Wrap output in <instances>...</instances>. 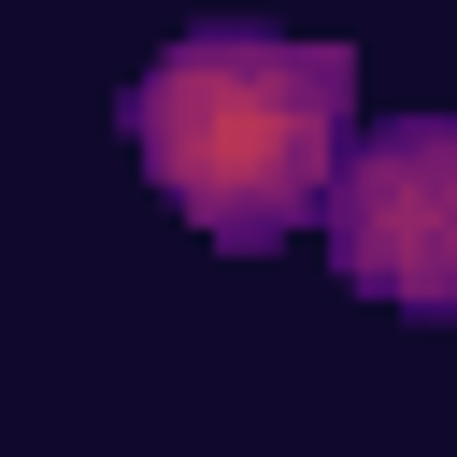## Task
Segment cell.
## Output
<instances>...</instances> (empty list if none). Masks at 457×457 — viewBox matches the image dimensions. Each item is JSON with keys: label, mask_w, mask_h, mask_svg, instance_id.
Returning a JSON list of instances; mask_svg holds the SVG:
<instances>
[{"label": "cell", "mask_w": 457, "mask_h": 457, "mask_svg": "<svg viewBox=\"0 0 457 457\" xmlns=\"http://www.w3.org/2000/svg\"><path fill=\"white\" fill-rule=\"evenodd\" d=\"M328 271L386 314H443L457 328V114H400L357 129L328 171Z\"/></svg>", "instance_id": "7a4b0ae2"}, {"label": "cell", "mask_w": 457, "mask_h": 457, "mask_svg": "<svg viewBox=\"0 0 457 457\" xmlns=\"http://www.w3.org/2000/svg\"><path fill=\"white\" fill-rule=\"evenodd\" d=\"M357 114V57L343 43H286V29H186L143 57L129 86V157L143 186L228 243V257H271L286 228L328 214V171H343V129Z\"/></svg>", "instance_id": "6da1fadb"}]
</instances>
